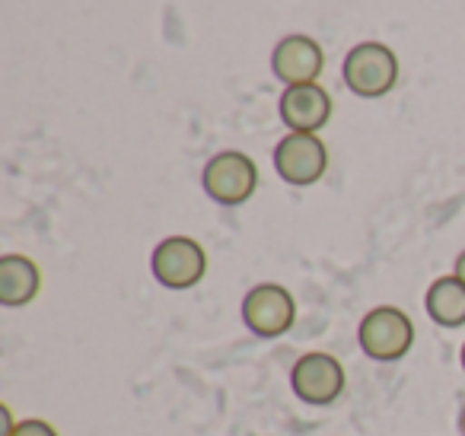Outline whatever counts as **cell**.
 I'll return each instance as SVG.
<instances>
[{
	"label": "cell",
	"mask_w": 465,
	"mask_h": 436,
	"mask_svg": "<svg viewBox=\"0 0 465 436\" xmlns=\"http://www.w3.org/2000/svg\"><path fill=\"white\" fill-rule=\"evenodd\" d=\"M322 67H325V54L319 48V42L310 39V35H287V39L278 42V48L272 54L274 77L287 86L316 84Z\"/></svg>",
	"instance_id": "ba28073f"
},
{
	"label": "cell",
	"mask_w": 465,
	"mask_h": 436,
	"mask_svg": "<svg viewBox=\"0 0 465 436\" xmlns=\"http://www.w3.org/2000/svg\"><path fill=\"white\" fill-rule=\"evenodd\" d=\"M278 112H281V122L291 131H297V134H316L331 118V96L319 84L287 86L281 93Z\"/></svg>",
	"instance_id": "9c48e42d"
},
{
	"label": "cell",
	"mask_w": 465,
	"mask_h": 436,
	"mask_svg": "<svg viewBox=\"0 0 465 436\" xmlns=\"http://www.w3.org/2000/svg\"><path fill=\"white\" fill-rule=\"evenodd\" d=\"M291 385L300 401L322 408V404H331L344 391V366L331 353H303L291 370Z\"/></svg>",
	"instance_id": "52a82bcc"
},
{
	"label": "cell",
	"mask_w": 465,
	"mask_h": 436,
	"mask_svg": "<svg viewBox=\"0 0 465 436\" xmlns=\"http://www.w3.org/2000/svg\"><path fill=\"white\" fill-rule=\"evenodd\" d=\"M14 436H58V430H54L52 423L39 421V417H29V421L16 423Z\"/></svg>",
	"instance_id": "7c38bea8"
},
{
	"label": "cell",
	"mask_w": 465,
	"mask_h": 436,
	"mask_svg": "<svg viewBox=\"0 0 465 436\" xmlns=\"http://www.w3.org/2000/svg\"><path fill=\"white\" fill-rule=\"evenodd\" d=\"M361 351L376 363H395L401 360L414 344V325L401 309L395 306H376L363 315L357 328Z\"/></svg>",
	"instance_id": "6da1fadb"
},
{
	"label": "cell",
	"mask_w": 465,
	"mask_h": 436,
	"mask_svg": "<svg viewBox=\"0 0 465 436\" xmlns=\"http://www.w3.org/2000/svg\"><path fill=\"white\" fill-rule=\"evenodd\" d=\"M459 433L465 436V411H462V414H459Z\"/></svg>",
	"instance_id": "9a60e30c"
},
{
	"label": "cell",
	"mask_w": 465,
	"mask_h": 436,
	"mask_svg": "<svg viewBox=\"0 0 465 436\" xmlns=\"http://www.w3.org/2000/svg\"><path fill=\"white\" fill-rule=\"evenodd\" d=\"M399 80V61L382 42H361L344 58V84L363 99H380Z\"/></svg>",
	"instance_id": "7a4b0ae2"
},
{
	"label": "cell",
	"mask_w": 465,
	"mask_h": 436,
	"mask_svg": "<svg viewBox=\"0 0 465 436\" xmlns=\"http://www.w3.org/2000/svg\"><path fill=\"white\" fill-rule=\"evenodd\" d=\"M427 315L443 328L465 325V283L456 274L437 277L424 296Z\"/></svg>",
	"instance_id": "8fae6325"
},
{
	"label": "cell",
	"mask_w": 465,
	"mask_h": 436,
	"mask_svg": "<svg viewBox=\"0 0 465 436\" xmlns=\"http://www.w3.org/2000/svg\"><path fill=\"white\" fill-rule=\"evenodd\" d=\"M297 302L281 283H259L242 300V322L259 338H281L293 328Z\"/></svg>",
	"instance_id": "5b68a950"
},
{
	"label": "cell",
	"mask_w": 465,
	"mask_h": 436,
	"mask_svg": "<svg viewBox=\"0 0 465 436\" xmlns=\"http://www.w3.org/2000/svg\"><path fill=\"white\" fill-rule=\"evenodd\" d=\"M456 277L465 283V252H459V258H456Z\"/></svg>",
	"instance_id": "5bb4252c"
},
{
	"label": "cell",
	"mask_w": 465,
	"mask_h": 436,
	"mask_svg": "<svg viewBox=\"0 0 465 436\" xmlns=\"http://www.w3.org/2000/svg\"><path fill=\"white\" fill-rule=\"evenodd\" d=\"M459 360H462V370H465V344H462V353H459Z\"/></svg>",
	"instance_id": "2e32d148"
},
{
	"label": "cell",
	"mask_w": 465,
	"mask_h": 436,
	"mask_svg": "<svg viewBox=\"0 0 465 436\" xmlns=\"http://www.w3.org/2000/svg\"><path fill=\"white\" fill-rule=\"evenodd\" d=\"M150 271L166 290H188L204 277L207 255L194 239L188 236H169L153 249Z\"/></svg>",
	"instance_id": "277c9868"
},
{
	"label": "cell",
	"mask_w": 465,
	"mask_h": 436,
	"mask_svg": "<svg viewBox=\"0 0 465 436\" xmlns=\"http://www.w3.org/2000/svg\"><path fill=\"white\" fill-rule=\"evenodd\" d=\"M201 185L223 207L246 204L259 188V169L240 150H223V154L207 160L204 173H201Z\"/></svg>",
	"instance_id": "3957f363"
},
{
	"label": "cell",
	"mask_w": 465,
	"mask_h": 436,
	"mask_svg": "<svg viewBox=\"0 0 465 436\" xmlns=\"http://www.w3.org/2000/svg\"><path fill=\"white\" fill-rule=\"evenodd\" d=\"M274 169L287 185H316L329 169V150L316 134H297L291 131L274 147Z\"/></svg>",
	"instance_id": "8992f818"
},
{
	"label": "cell",
	"mask_w": 465,
	"mask_h": 436,
	"mask_svg": "<svg viewBox=\"0 0 465 436\" xmlns=\"http://www.w3.org/2000/svg\"><path fill=\"white\" fill-rule=\"evenodd\" d=\"M39 293V268L26 255L0 258V306H26Z\"/></svg>",
	"instance_id": "30bf717a"
},
{
	"label": "cell",
	"mask_w": 465,
	"mask_h": 436,
	"mask_svg": "<svg viewBox=\"0 0 465 436\" xmlns=\"http://www.w3.org/2000/svg\"><path fill=\"white\" fill-rule=\"evenodd\" d=\"M14 430H16V423H14V417H10V408L4 404V408H0V436H14Z\"/></svg>",
	"instance_id": "4fadbf2b"
}]
</instances>
